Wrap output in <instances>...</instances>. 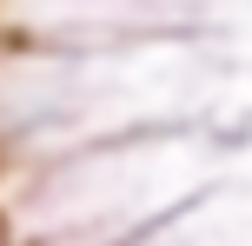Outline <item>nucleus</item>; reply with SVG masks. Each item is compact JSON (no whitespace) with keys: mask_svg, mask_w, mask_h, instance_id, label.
Masks as SVG:
<instances>
[{"mask_svg":"<svg viewBox=\"0 0 252 246\" xmlns=\"http://www.w3.org/2000/svg\"><path fill=\"white\" fill-rule=\"evenodd\" d=\"M0 246H7V226H0Z\"/></svg>","mask_w":252,"mask_h":246,"instance_id":"f257e3e1","label":"nucleus"}]
</instances>
